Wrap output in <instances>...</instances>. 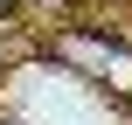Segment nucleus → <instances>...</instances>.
<instances>
[{
	"mask_svg": "<svg viewBox=\"0 0 132 125\" xmlns=\"http://www.w3.org/2000/svg\"><path fill=\"white\" fill-rule=\"evenodd\" d=\"M56 63L97 90H111L118 104H132V42L104 35V28H63L56 35Z\"/></svg>",
	"mask_w": 132,
	"mask_h": 125,
	"instance_id": "f257e3e1",
	"label": "nucleus"
},
{
	"mask_svg": "<svg viewBox=\"0 0 132 125\" xmlns=\"http://www.w3.org/2000/svg\"><path fill=\"white\" fill-rule=\"evenodd\" d=\"M7 7H14V0H0V14H7Z\"/></svg>",
	"mask_w": 132,
	"mask_h": 125,
	"instance_id": "f03ea898",
	"label": "nucleus"
}]
</instances>
